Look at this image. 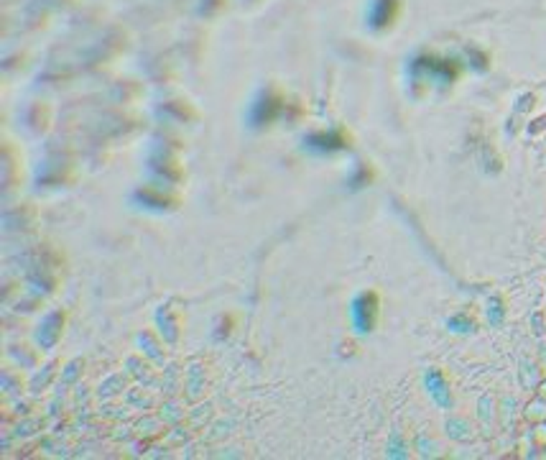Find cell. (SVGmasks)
<instances>
[{"label": "cell", "instance_id": "5b68a950", "mask_svg": "<svg viewBox=\"0 0 546 460\" xmlns=\"http://www.w3.org/2000/svg\"><path fill=\"white\" fill-rule=\"evenodd\" d=\"M316 141H322V143H314L316 148H340L342 146V138H337V136H314Z\"/></svg>", "mask_w": 546, "mask_h": 460}, {"label": "cell", "instance_id": "6da1fadb", "mask_svg": "<svg viewBox=\"0 0 546 460\" xmlns=\"http://www.w3.org/2000/svg\"><path fill=\"white\" fill-rule=\"evenodd\" d=\"M352 317H355V325L360 332H368L376 322V297L373 295H363L355 300L352 305Z\"/></svg>", "mask_w": 546, "mask_h": 460}, {"label": "cell", "instance_id": "3957f363", "mask_svg": "<svg viewBox=\"0 0 546 460\" xmlns=\"http://www.w3.org/2000/svg\"><path fill=\"white\" fill-rule=\"evenodd\" d=\"M276 108H279V103H273V100H261L258 103V111H255L253 121L261 126V123H268L273 116H276Z\"/></svg>", "mask_w": 546, "mask_h": 460}, {"label": "cell", "instance_id": "7a4b0ae2", "mask_svg": "<svg viewBox=\"0 0 546 460\" xmlns=\"http://www.w3.org/2000/svg\"><path fill=\"white\" fill-rule=\"evenodd\" d=\"M396 16V0H376V6H373V13H371V24L376 29H383V26H388Z\"/></svg>", "mask_w": 546, "mask_h": 460}, {"label": "cell", "instance_id": "277c9868", "mask_svg": "<svg viewBox=\"0 0 546 460\" xmlns=\"http://www.w3.org/2000/svg\"><path fill=\"white\" fill-rule=\"evenodd\" d=\"M429 387H431V394H434V397H437L442 404H447L449 397H447V392H444V384H442V379H439L437 374L429 376Z\"/></svg>", "mask_w": 546, "mask_h": 460}]
</instances>
